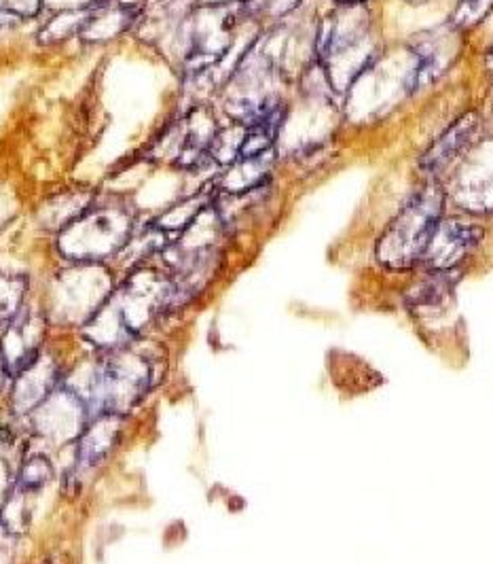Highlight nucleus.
Wrapping results in <instances>:
<instances>
[{"label":"nucleus","mask_w":493,"mask_h":564,"mask_svg":"<svg viewBox=\"0 0 493 564\" xmlns=\"http://www.w3.org/2000/svg\"><path fill=\"white\" fill-rule=\"evenodd\" d=\"M87 403L70 389L57 391L47 397L34 410V426L47 440L66 442L83 435L87 421Z\"/></svg>","instance_id":"7"},{"label":"nucleus","mask_w":493,"mask_h":564,"mask_svg":"<svg viewBox=\"0 0 493 564\" xmlns=\"http://www.w3.org/2000/svg\"><path fill=\"white\" fill-rule=\"evenodd\" d=\"M134 238V215L121 204H94L59 231V251L79 263H98L123 251Z\"/></svg>","instance_id":"2"},{"label":"nucleus","mask_w":493,"mask_h":564,"mask_svg":"<svg viewBox=\"0 0 493 564\" xmlns=\"http://www.w3.org/2000/svg\"><path fill=\"white\" fill-rule=\"evenodd\" d=\"M157 361L144 352L119 350L117 357L100 366L81 399L87 408H100L105 414H123L155 384Z\"/></svg>","instance_id":"3"},{"label":"nucleus","mask_w":493,"mask_h":564,"mask_svg":"<svg viewBox=\"0 0 493 564\" xmlns=\"http://www.w3.org/2000/svg\"><path fill=\"white\" fill-rule=\"evenodd\" d=\"M52 480V465L45 456H34L24 463L22 471H20V480H18V488L22 490H36L41 486H45L47 481Z\"/></svg>","instance_id":"18"},{"label":"nucleus","mask_w":493,"mask_h":564,"mask_svg":"<svg viewBox=\"0 0 493 564\" xmlns=\"http://www.w3.org/2000/svg\"><path fill=\"white\" fill-rule=\"evenodd\" d=\"M458 282L456 270L451 272H428V279L419 282L409 295L412 308H435L440 306L447 295H451L453 286Z\"/></svg>","instance_id":"15"},{"label":"nucleus","mask_w":493,"mask_h":564,"mask_svg":"<svg viewBox=\"0 0 493 564\" xmlns=\"http://www.w3.org/2000/svg\"><path fill=\"white\" fill-rule=\"evenodd\" d=\"M447 194L437 181L426 183L385 227L375 254L385 270L407 272L421 263L424 253L445 219Z\"/></svg>","instance_id":"1"},{"label":"nucleus","mask_w":493,"mask_h":564,"mask_svg":"<svg viewBox=\"0 0 493 564\" xmlns=\"http://www.w3.org/2000/svg\"><path fill=\"white\" fill-rule=\"evenodd\" d=\"M11 373L7 371V367H4V361H2V357H0V391H2V387H4V382H7V378H9Z\"/></svg>","instance_id":"20"},{"label":"nucleus","mask_w":493,"mask_h":564,"mask_svg":"<svg viewBox=\"0 0 493 564\" xmlns=\"http://www.w3.org/2000/svg\"><path fill=\"white\" fill-rule=\"evenodd\" d=\"M89 13H91V4H85L81 9H70V11L57 13L54 20H50L45 24V29L41 30V43L43 45H57V43L68 41L70 36L79 34L83 24L89 18Z\"/></svg>","instance_id":"16"},{"label":"nucleus","mask_w":493,"mask_h":564,"mask_svg":"<svg viewBox=\"0 0 493 564\" xmlns=\"http://www.w3.org/2000/svg\"><path fill=\"white\" fill-rule=\"evenodd\" d=\"M117 435H119L117 414H105L94 426L85 429L81 446H79V460L83 465L91 467L105 460L117 444Z\"/></svg>","instance_id":"14"},{"label":"nucleus","mask_w":493,"mask_h":564,"mask_svg":"<svg viewBox=\"0 0 493 564\" xmlns=\"http://www.w3.org/2000/svg\"><path fill=\"white\" fill-rule=\"evenodd\" d=\"M481 240H483V227L460 217L442 219L419 265H424L426 272L458 270V265L467 259L468 254H472V251L481 245Z\"/></svg>","instance_id":"5"},{"label":"nucleus","mask_w":493,"mask_h":564,"mask_svg":"<svg viewBox=\"0 0 493 564\" xmlns=\"http://www.w3.org/2000/svg\"><path fill=\"white\" fill-rule=\"evenodd\" d=\"M274 149L252 158H238L220 174L217 187L219 192L231 194V196H246L270 181V172L274 169Z\"/></svg>","instance_id":"9"},{"label":"nucleus","mask_w":493,"mask_h":564,"mask_svg":"<svg viewBox=\"0 0 493 564\" xmlns=\"http://www.w3.org/2000/svg\"><path fill=\"white\" fill-rule=\"evenodd\" d=\"M479 128H481V117L479 115L468 113L464 117H460L440 137L439 141H435V144L421 155L419 170L430 181H435L442 170L449 169L460 158V153H464V149H468V144L472 142Z\"/></svg>","instance_id":"8"},{"label":"nucleus","mask_w":493,"mask_h":564,"mask_svg":"<svg viewBox=\"0 0 493 564\" xmlns=\"http://www.w3.org/2000/svg\"><path fill=\"white\" fill-rule=\"evenodd\" d=\"M240 13H242V0L204 9L195 15L191 52L187 57V68L191 73H199L219 64L224 54L231 50L233 30L240 22Z\"/></svg>","instance_id":"4"},{"label":"nucleus","mask_w":493,"mask_h":564,"mask_svg":"<svg viewBox=\"0 0 493 564\" xmlns=\"http://www.w3.org/2000/svg\"><path fill=\"white\" fill-rule=\"evenodd\" d=\"M45 338V321L41 314L20 311L4 329L0 341V357L11 376H20L39 359V350Z\"/></svg>","instance_id":"6"},{"label":"nucleus","mask_w":493,"mask_h":564,"mask_svg":"<svg viewBox=\"0 0 493 564\" xmlns=\"http://www.w3.org/2000/svg\"><path fill=\"white\" fill-rule=\"evenodd\" d=\"M217 194H219L217 183H210L189 198L180 199L174 206H169L153 226L162 229L172 240H176L217 202Z\"/></svg>","instance_id":"11"},{"label":"nucleus","mask_w":493,"mask_h":564,"mask_svg":"<svg viewBox=\"0 0 493 564\" xmlns=\"http://www.w3.org/2000/svg\"><path fill=\"white\" fill-rule=\"evenodd\" d=\"M341 4H360V2H366V0H337Z\"/></svg>","instance_id":"21"},{"label":"nucleus","mask_w":493,"mask_h":564,"mask_svg":"<svg viewBox=\"0 0 493 564\" xmlns=\"http://www.w3.org/2000/svg\"><path fill=\"white\" fill-rule=\"evenodd\" d=\"M286 105H282L280 100L274 107H270L265 113L259 115L256 119H252L246 126V137L240 149V158H252V155H261L274 149L277 134L286 121Z\"/></svg>","instance_id":"12"},{"label":"nucleus","mask_w":493,"mask_h":564,"mask_svg":"<svg viewBox=\"0 0 493 564\" xmlns=\"http://www.w3.org/2000/svg\"><path fill=\"white\" fill-rule=\"evenodd\" d=\"M96 204V196L91 189H70L57 198L47 202V210L41 215V221L50 229H64L77 221L91 206Z\"/></svg>","instance_id":"13"},{"label":"nucleus","mask_w":493,"mask_h":564,"mask_svg":"<svg viewBox=\"0 0 493 564\" xmlns=\"http://www.w3.org/2000/svg\"><path fill=\"white\" fill-rule=\"evenodd\" d=\"M43 0H0V15L15 20H32L41 13Z\"/></svg>","instance_id":"19"},{"label":"nucleus","mask_w":493,"mask_h":564,"mask_svg":"<svg viewBox=\"0 0 493 564\" xmlns=\"http://www.w3.org/2000/svg\"><path fill=\"white\" fill-rule=\"evenodd\" d=\"M57 367L50 359H36L24 369L13 384V408L18 414L34 412L47 397L54 393Z\"/></svg>","instance_id":"10"},{"label":"nucleus","mask_w":493,"mask_h":564,"mask_svg":"<svg viewBox=\"0 0 493 564\" xmlns=\"http://www.w3.org/2000/svg\"><path fill=\"white\" fill-rule=\"evenodd\" d=\"M26 293V279L7 274L0 270V325L9 323L22 311V300Z\"/></svg>","instance_id":"17"}]
</instances>
